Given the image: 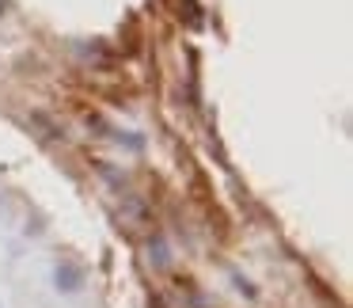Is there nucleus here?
<instances>
[{
  "label": "nucleus",
  "mask_w": 353,
  "mask_h": 308,
  "mask_svg": "<svg viewBox=\"0 0 353 308\" xmlns=\"http://www.w3.org/2000/svg\"><path fill=\"white\" fill-rule=\"evenodd\" d=\"M54 282H57V289H61V293H80V289H84V270H80L77 262H57Z\"/></svg>",
  "instance_id": "nucleus-1"
},
{
  "label": "nucleus",
  "mask_w": 353,
  "mask_h": 308,
  "mask_svg": "<svg viewBox=\"0 0 353 308\" xmlns=\"http://www.w3.org/2000/svg\"><path fill=\"white\" fill-rule=\"evenodd\" d=\"M148 251H152V262H156V267H168V259H171V255H168V244H163V240L148 244Z\"/></svg>",
  "instance_id": "nucleus-2"
}]
</instances>
